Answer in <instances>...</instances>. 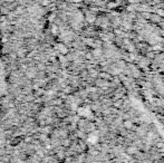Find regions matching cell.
<instances>
[{
	"instance_id": "6da1fadb",
	"label": "cell",
	"mask_w": 164,
	"mask_h": 163,
	"mask_svg": "<svg viewBox=\"0 0 164 163\" xmlns=\"http://www.w3.org/2000/svg\"><path fill=\"white\" fill-rule=\"evenodd\" d=\"M5 89H6V80H5V68H3L2 62H1V57H0V103L2 99V96L5 94Z\"/></svg>"
},
{
	"instance_id": "5b68a950",
	"label": "cell",
	"mask_w": 164,
	"mask_h": 163,
	"mask_svg": "<svg viewBox=\"0 0 164 163\" xmlns=\"http://www.w3.org/2000/svg\"><path fill=\"white\" fill-rule=\"evenodd\" d=\"M156 14H158V15L160 16V17H164V10H163V9H158Z\"/></svg>"
},
{
	"instance_id": "277c9868",
	"label": "cell",
	"mask_w": 164,
	"mask_h": 163,
	"mask_svg": "<svg viewBox=\"0 0 164 163\" xmlns=\"http://www.w3.org/2000/svg\"><path fill=\"white\" fill-rule=\"evenodd\" d=\"M127 152L131 154H135L137 152V148L135 146H131V148H127Z\"/></svg>"
},
{
	"instance_id": "7a4b0ae2",
	"label": "cell",
	"mask_w": 164,
	"mask_h": 163,
	"mask_svg": "<svg viewBox=\"0 0 164 163\" xmlns=\"http://www.w3.org/2000/svg\"><path fill=\"white\" fill-rule=\"evenodd\" d=\"M124 127L125 129H132L133 127V122L131 120H128V118H126V120L124 121Z\"/></svg>"
},
{
	"instance_id": "3957f363",
	"label": "cell",
	"mask_w": 164,
	"mask_h": 163,
	"mask_svg": "<svg viewBox=\"0 0 164 163\" xmlns=\"http://www.w3.org/2000/svg\"><path fill=\"white\" fill-rule=\"evenodd\" d=\"M150 18H151V20H153L154 22H158V21H161L162 17H160V16L156 14V15H151V17H150Z\"/></svg>"
}]
</instances>
